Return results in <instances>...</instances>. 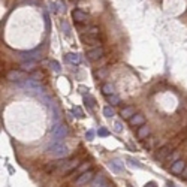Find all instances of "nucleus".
<instances>
[{"label": "nucleus", "instance_id": "f257e3e1", "mask_svg": "<svg viewBox=\"0 0 187 187\" xmlns=\"http://www.w3.org/2000/svg\"><path fill=\"white\" fill-rule=\"evenodd\" d=\"M69 130H68V126L63 124V123H56L53 129H51V135L54 139H59V141H63L66 136H68Z\"/></svg>", "mask_w": 187, "mask_h": 187}, {"label": "nucleus", "instance_id": "f03ea898", "mask_svg": "<svg viewBox=\"0 0 187 187\" xmlns=\"http://www.w3.org/2000/svg\"><path fill=\"white\" fill-rule=\"evenodd\" d=\"M48 154H51L53 157H56V159H66L68 157V148L63 145V144H60V145H56V147H48Z\"/></svg>", "mask_w": 187, "mask_h": 187}, {"label": "nucleus", "instance_id": "7ed1b4c3", "mask_svg": "<svg viewBox=\"0 0 187 187\" xmlns=\"http://www.w3.org/2000/svg\"><path fill=\"white\" fill-rule=\"evenodd\" d=\"M21 87H23L25 92H29V93H36V94L42 93V85L37 81H35V80H27V81H24L23 84H21Z\"/></svg>", "mask_w": 187, "mask_h": 187}, {"label": "nucleus", "instance_id": "20e7f679", "mask_svg": "<svg viewBox=\"0 0 187 187\" xmlns=\"http://www.w3.org/2000/svg\"><path fill=\"white\" fill-rule=\"evenodd\" d=\"M93 177H94V171H93V169H90V171L84 172V174H81L80 177H76V180H75V186L80 187V186L87 184V183H90V181L93 180Z\"/></svg>", "mask_w": 187, "mask_h": 187}, {"label": "nucleus", "instance_id": "39448f33", "mask_svg": "<svg viewBox=\"0 0 187 187\" xmlns=\"http://www.w3.org/2000/svg\"><path fill=\"white\" fill-rule=\"evenodd\" d=\"M25 76H27V73L24 70H9L6 73V78L9 81H24Z\"/></svg>", "mask_w": 187, "mask_h": 187}, {"label": "nucleus", "instance_id": "423d86ee", "mask_svg": "<svg viewBox=\"0 0 187 187\" xmlns=\"http://www.w3.org/2000/svg\"><path fill=\"white\" fill-rule=\"evenodd\" d=\"M81 41L84 42V44H87V45H92V47H94V48H97V47H100V41L96 37V36H92V35H85V33H82L81 36Z\"/></svg>", "mask_w": 187, "mask_h": 187}, {"label": "nucleus", "instance_id": "0eeeda50", "mask_svg": "<svg viewBox=\"0 0 187 187\" xmlns=\"http://www.w3.org/2000/svg\"><path fill=\"white\" fill-rule=\"evenodd\" d=\"M184 169H186V162H184V160H181V159L175 160L174 163L171 165V172H172V174H175V175L183 174V172H184Z\"/></svg>", "mask_w": 187, "mask_h": 187}, {"label": "nucleus", "instance_id": "6e6552de", "mask_svg": "<svg viewBox=\"0 0 187 187\" xmlns=\"http://www.w3.org/2000/svg\"><path fill=\"white\" fill-rule=\"evenodd\" d=\"M103 54H105V49L102 47H97V48H93V49H90L88 53H87V57L90 60H99L103 57Z\"/></svg>", "mask_w": 187, "mask_h": 187}, {"label": "nucleus", "instance_id": "1a4fd4ad", "mask_svg": "<svg viewBox=\"0 0 187 187\" xmlns=\"http://www.w3.org/2000/svg\"><path fill=\"white\" fill-rule=\"evenodd\" d=\"M20 57L24 61H36V60L41 59V53L39 51H29V53H23Z\"/></svg>", "mask_w": 187, "mask_h": 187}, {"label": "nucleus", "instance_id": "9d476101", "mask_svg": "<svg viewBox=\"0 0 187 187\" xmlns=\"http://www.w3.org/2000/svg\"><path fill=\"white\" fill-rule=\"evenodd\" d=\"M174 147H175V145H171V144H169V145H165V147H162L159 151L156 153V159H157V160H163V159H166V156L171 153V150H172Z\"/></svg>", "mask_w": 187, "mask_h": 187}, {"label": "nucleus", "instance_id": "9b49d317", "mask_svg": "<svg viewBox=\"0 0 187 187\" xmlns=\"http://www.w3.org/2000/svg\"><path fill=\"white\" fill-rule=\"evenodd\" d=\"M108 166H109V169L114 172V174H123V171H124V168H123V163L120 162V160H111L109 163H108Z\"/></svg>", "mask_w": 187, "mask_h": 187}, {"label": "nucleus", "instance_id": "f8f14e48", "mask_svg": "<svg viewBox=\"0 0 187 187\" xmlns=\"http://www.w3.org/2000/svg\"><path fill=\"white\" fill-rule=\"evenodd\" d=\"M144 123H145V117H144L142 114H135L132 118H129V124L133 126V127H136V126H144Z\"/></svg>", "mask_w": 187, "mask_h": 187}, {"label": "nucleus", "instance_id": "ddd939ff", "mask_svg": "<svg viewBox=\"0 0 187 187\" xmlns=\"http://www.w3.org/2000/svg\"><path fill=\"white\" fill-rule=\"evenodd\" d=\"M72 17H73V20H75L76 23H84V21H87V14H84V12L80 11V9H73Z\"/></svg>", "mask_w": 187, "mask_h": 187}, {"label": "nucleus", "instance_id": "4468645a", "mask_svg": "<svg viewBox=\"0 0 187 187\" xmlns=\"http://www.w3.org/2000/svg\"><path fill=\"white\" fill-rule=\"evenodd\" d=\"M150 127L148 126H139V129H138V132H136V135H138V138L139 139H144V138H147V136H150Z\"/></svg>", "mask_w": 187, "mask_h": 187}, {"label": "nucleus", "instance_id": "2eb2a0df", "mask_svg": "<svg viewBox=\"0 0 187 187\" xmlns=\"http://www.w3.org/2000/svg\"><path fill=\"white\" fill-rule=\"evenodd\" d=\"M90 169H92V163H90V162H82V163L76 168V177H80L81 174L90 171Z\"/></svg>", "mask_w": 187, "mask_h": 187}, {"label": "nucleus", "instance_id": "dca6fc26", "mask_svg": "<svg viewBox=\"0 0 187 187\" xmlns=\"http://www.w3.org/2000/svg\"><path fill=\"white\" fill-rule=\"evenodd\" d=\"M135 115V106H126L121 109V117L123 118H132Z\"/></svg>", "mask_w": 187, "mask_h": 187}, {"label": "nucleus", "instance_id": "f3484780", "mask_svg": "<svg viewBox=\"0 0 187 187\" xmlns=\"http://www.w3.org/2000/svg\"><path fill=\"white\" fill-rule=\"evenodd\" d=\"M36 69V61H23L21 63V70L24 72H33Z\"/></svg>", "mask_w": 187, "mask_h": 187}, {"label": "nucleus", "instance_id": "a211bd4d", "mask_svg": "<svg viewBox=\"0 0 187 187\" xmlns=\"http://www.w3.org/2000/svg\"><path fill=\"white\" fill-rule=\"evenodd\" d=\"M66 60L69 61V63H73V64H78L81 59H80V54H76V53H69L68 56H66Z\"/></svg>", "mask_w": 187, "mask_h": 187}, {"label": "nucleus", "instance_id": "6ab92c4d", "mask_svg": "<svg viewBox=\"0 0 187 187\" xmlns=\"http://www.w3.org/2000/svg\"><path fill=\"white\" fill-rule=\"evenodd\" d=\"M102 93L105 94V96H112V94H114L112 85H111V84H103V85H102Z\"/></svg>", "mask_w": 187, "mask_h": 187}, {"label": "nucleus", "instance_id": "aec40b11", "mask_svg": "<svg viewBox=\"0 0 187 187\" xmlns=\"http://www.w3.org/2000/svg\"><path fill=\"white\" fill-rule=\"evenodd\" d=\"M80 165H78V160H70V162H68L66 163V166H64V171L66 172H69V171H72V169H76Z\"/></svg>", "mask_w": 187, "mask_h": 187}, {"label": "nucleus", "instance_id": "412c9836", "mask_svg": "<svg viewBox=\"0 0 187 187\" xmlns=\"http://www.w3.org/2000/svg\"><path fill=\"white\" fill-rule=\"evenodd\" d=\"M49 66H51V69L54 70V72H57V73L61 70V68H60V63H59V61H56V60H51V61H49Z\"/></svg>", "mask_w": 187, "mask_h": 187}, {"label": "nucleus", "instance_id": "4be33fe9", "mask_svg": "<svg viewBox=\"0 0 187 187\" xmlns=\"http://www.w3.org/2000/svg\"><path fill=\"white\" fill-rule=\"evenodd\" d=\"M84 102H85V105H88L90 108H94V99L90 96V94L84 96Z\"/></svg>", "mask_w": 187, "mask_h": 187}, {"label": "nucleus", "instance_id": "5701e85b", "mask_svg": "<svg viewBox=\"0 0 187 187\" xmlns=\"http://www.w3.org/2000/svg\"><path fill=\"white\" fill-rule=\"evenodd\" d=\"M108 102H109L111 105H118V103H120V97H118V96H115V94L108 96Z\"/></svg>", "mask_w": 187, "mask_h": 187}, {"label": "nucleus", "instance_id": "b1692460", "mask_svg": "<svg viewBox=\"0 0 187 187\" xmlns=\"http://www.w3.org/2000/svg\"><path fill=\"white\" fill-rule=\"evenodd\" d=\"M99 32H100V30H99V27H97V25H92V27L87 30V33H88V35H92V36H97V35H99Z\"/></svg>", "mask_w": 187, "mask_h": 187}, {"label": "nucleus", "instance_id": "393cba45", "mask_svg": "<svg viewBox=\"0 0 187 187\" xmlns=\"http://www.w3.org/2000/svg\"><path fill=\"white\" fill-rule=\"evenodd\" d=\"M103 115L105 117H114V109L111 106H105L103 108Z\"/></svg>", "mask_w": 187, "mask_h": 187}, {"label": "nucleus", "instance_id": "a878e982", "mask_svg": "<svg viewBox=\"0 0 187 187\" xmlns=\"http://www.w3.org/2000/svg\"><path fill=\"white\" fill-rule=\"evenodd\" d=\"M97 135H99V136H102V138H105V136H108V135H109V132H108L105 127H99V130H97Z\"/></svg>", "mask_w": 187, "mask_h": 187}, {"label": "nucleus", "instance_id": "bb28decb", "mask_svg": "<svg viewBox=\"0 0 187 187\" xmlns=\"http://www.w3.org/2000/svg\"><path fill=\"white\" fill-rule=\"evenodd\" d=\"M127 162H129L130 165H132V166H136V168H142V165H141L139 162H136V160H133L132 157H127Z\"/></svg>", "mask_w": 187, "mask_h": 187}, {"label": "nucleus", "instance_id": "cd10ccee", "mask_svg": "<svg viewBox=\"0 0 187 187\" xmlns=\"http://www.w3.org/2000/svg\"><path fill=\"white\" fill-rule=\"evenodd\" d=\"M56 168H57V166H56V163H49V165H47V166H45V172H48V174H49V172H53Z\"/></svg>", "mask_w": 187, "mask_h": 187}, {"label": "nucleus", "instance_id": "c85d7f7f", "mask_svg": "<svg viewBox=\"0 0 187 187\" xmlns=\"http://www.w3.org/2000/svg\"><path fill=\"white\" fill-rule=\"evenodd\" d=\"M85 138H87V141H93V138H94V130H88V132L85 133Z\"/></svg>", "mask_w": 187, "mask_h": 187}, {"label": "nucleus", "instance_id": "c756f323", "mask_svg": "<svg viewBox=\"0 0 187 187\" xmlns=\"http://www.w3.org/2000/svg\"><path fill=\"white\" fill-rule=\"evenodd\" d=\"M114 130H115V132H117V133H120V132H121V130H123V126H121V123H115V124H114Z\"/></svg>", "mask_w": 187, "mask_h": 187}, {"label": "nucleus", "instance_id": "7c9ffc66", "mask_svg": "<svg viewBox=\"0 0 187 187\" xmlns=\"http://www.w3.org/2000/svg\"><path fill=\"white\" fill-rule=\"evenodd\" d=\"M73 112H76V114H78V117H80V118H82V117H84V114H82V111H81V109H80V108H78V106H75V108H73Z\"/></svg>", "mask_w": 187, "mask_h": 187}, {"label": "nucleus", "instance_id": "2f4dec72", "mask_svg": "<svg viewBox=\"0 0 187 187\" xmlns=\"http://www.w3.org/2000/svg\"><path fill=\"white\" fill-rule=\"evenodd\" d=\"M61 27H64V33H66V35L69 36V25H68V24H66L64 21H63V23H61Z\"/></svg>", "mask_w": 187, "mask_h": 187}, {"label": "nucleus", "instance_id": "473e14b6", "mask_svg": "<svg viewBox=\"0 0 187 187\" xmlns=\"http://www.w3.org/2000/svg\"><path fill=\"white\" fill-rule=\"evenodd\" d=\"M145 187H157V184H156L154 181H150V183H147V184H145Z\"/></svg>", "mask_w": 187, "mask_h": 187}, {"label": "nucleus", "instance_id": "72a5a7b5", "mask_svg": "<svg viewBox=\"0 0 187 187\" xmlns=\"http://www.w3.org/2000/svg\"><path fill=\"white\" fill-rule=\"evenodd\" d=\"M181 177H183L184 180H187V168H186V169H184V172H183V175H181Z\"/></svg>", "mask_w": 187, "mask_h": 187}]
</instances>
